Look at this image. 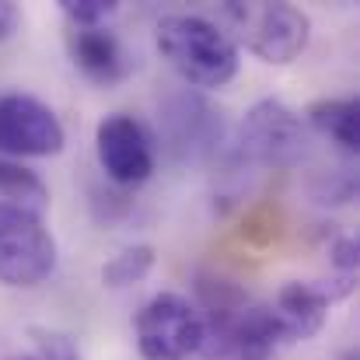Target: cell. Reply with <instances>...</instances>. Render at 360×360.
Returning a JSON list of instances; mask_svg holds the SVG:
<instances>
[{
	"label": "cell",
	"instance_id": "6da1fadb",
	"mask_svg": "<svg viewBox=\"0 0 360 360\" xmlns=\"http://www.w3.org/2000/svg\"><path fill=\"white\" fill-rule=\"evenodd\" d=\"M158 53L168 60V67L193 88V91H214L238 77L241 56L235 39L203 14H168L158 21L154 32Z\"/></svg>",
	"mask_w": 360,
	"mask_h": 360
},
{
	"label": "cell",
	"instance_id": "7a4b0ae2",
	"mask_svg": "<svg viewBox=\"0 0 360 360\" xmlns=\"http://www.w3.org/2000/svg\"><path fill=\"white\" fill-rule=\"evenodd\" d=\"M245 168H294L308 154V126L280 98H259L231 140Z\"/></svg>",
	"mask_w": 360,
	"mask_h": 360
},
{
	"label": "cell",
	"instance_id": "3957f363",
	"mask_svg": "<svg viewBox=\"0 0 360 360\" xmlns=\"http://www.w3.org/2000/svg\"><path fill=\"white\" fill-rule=\"evenodd\" d=\"M158 126L161 143L175 161H217L231 143L224 112L193 88H182L161 102Z\"/></svg>",
	"mask_w": 360,
	"mask_h": 360
},
{
	"label": "cell",
	"instance_id": "277c9868",
	"mask_svg": "<svg viewBox=\"0 0 360 360\" xmlns=\"http://www.w3.org/2000/svg\"><path fill=\"white\" fill-rule=\"evenodd\" d=\"M60 248L42 214L0 203V283L39 287L56 273Z\"/></svg>",
	"mask_w": 360,
	"mask_h": 360
},
{
	"label": "cell",
	"instance_id": "5b68a950",
	"mask_svg": "<svg viewBox=\"0 0 360 360\" xmlns=\"http://www.w3.org/2000/svg\"><path fill=\"white\" fill-rule=\"evenodd\" d=\"M221 14L241 32V42L262 63H290L311 42V18L294 4H224Z\"/></svg>",
	"mask_w": 360,
	"mask_h": 360
},
{
	"label": "cell",
	"instance_id": "8992f818",
	"mask_svg": "<svg viewBox=\"0 0 360 360\" xmlns=\"http://www.w3.org/2000/svg\"><path fill=\"white\" fill-rule=\"evenodd\" d=\"M133 336H136V350L143 360L200 357L203 315L189 297H182L175 290H161L136 311Z\"/></svg>",
	"mask_w": 360,
	"mask_h": 360
},
{
	"label": "cell",
	"instance_id": "52a82bcc",
	"mask_svg": "<svg viewBox=\"0 0 360 360\" xmlns=\"http://www.w3.org/2000/svg\"><path fill=\"white\" fill-rule=\"evenodd\" d=\"M63 143L67 129L42 98L25 91L0 95V158H53Z\"/></svg>",
	"mask_w": 360,
	"mask_h": 360
},
{
	"label": "cell",
	"instance_id": "ba28073f",
	"mask_svg": "<svg viewBox=\"0 0 360 360\" xmlns=\"http://www.w3.org/2000/svg\"><path fill=\"white\" fill-rule=\"evenodd\" d=\"M95 158L105 179H112L122 189H133L154 175L158 147L140 120L126 112H112L95 126Z\"/></svg>",
	"mask_w": 360,
	"mask_h": 360
},
{
	"label": "cell",
	"instance_id": "9c48e42d",
	"mask_svg": "<svg viewBox=\"0 0 360 360\" xmlns=\"http://www.w3.org/2000/svg\"><path fill=\"white\" fill-rule=\"evenodd\" d=\"M354 290V276H333L329 280H290L280 287L276 301L269 304L287 333V343H304L322 333L329 319V304L347 297Z\"/></svg>",
	"mask_w": 360,
	"mask_h": 360
},
{
	"label": "cell",
	"instance_id": "30bf717a",
	"mask_svg": "<svg viewBox=\"0 0 360 360\" xmlns=\"http://www.w3.org/2000/svg\"><path fill=\"white\" fill-rule=\"evenodd\" d=\"M67 53L70 63L98 88H116L129 74V56L122 49L120 35L109 28H70Z\"/></svg>",
	"mask_w": 360,
	"mask_h": 360
},
{
	"label": "cell",
	"instance_id": "8fae6325",
	"mask_svg": "<svg viewBox=\"0 0 360 360\" xmlns=\"http://www.w3.org/2000/svg\"><path fill=\"white\" fill-rule=\"evenodd\" d=\"M357 98H319L304 109V126L333 140L347 158L357 154Z\"/></svg>",
	"mask_w": 360,
	"mask_h": 360
},
{
	"label": "cell",
	"instance_id": "7c38bea8",
	"mask_svg": "<svg viewBox=\"0 0 360 360\" xmlns=\"http://www.w3.org/2000/svg\"><path fill=\"white\" fill-rule=\"evenodd\" d=\"M0 203H14V207L42 214L49 207V189L39 179V172L25 168L21 161L0 158Z\"/></svg>",
	"mask_w": 360,
	"mask_h": 360
},
{
	"label": "cell",
	"instance_id": "4fadbf2b",
	"mask_svg": "<svg viewBox=\"0 0 360 360\" xmlns=\"http://www.w3.org/2000/svg\"><path fill=\"white\" fill-rule=\"evenodd\" d=\"M154 245L147 241H136V245H126L120 248L105 266H102V283L109 290H122V287H136L150 269H154Z\"/></svg>",
	"mask_w": 360,
	"mask_h": 360
},
{
	"label": "cell",
	"instance_id": "5bb4252c",
	"mask_svg": "<svg viewBox=\"0 0 360 360\" xmlns=\"http://www.w3.org/2000/svg\"><path fill=\"white\" fill-rule=\"evenodd\" d=\"M354 193H357V175H354L350 165L333 168V172H319L311 179V196L322 207H343V203L354 200Z\"/></svg>",
	"mask_w": 360,
	"mask_h": 360
},
{
	"label": "cell",
	"instance_id": "9a60e30c",
	"mask_svg": "<svg viewBox=\"0 0 360 360\" xmlns=\"http://www.w3.org/2000/svg\"><path fill=\"white\" fill-rule=\"evenodd\" d=\"M32 360H81V347L70 333L63 329H46V326H32Z\"/></svg>",
	"mask_w": 360,
	"mask_h": 360
},
{
	"label": "cell",
	"instance_id": "2e32d148",
	"mask_svg": "<svg viewBox=\"0 0 360 360\" xmlns=\"http://www.w3.org/2000/svg\"><path fill=\"white\" fill-rule=\"evenodd\" d=\"M60 14L70 28H105L120 14V0H60Z\"/></svg>",
	"mask_w": 360,
	"mask_h": 360
},
{
	"label": "cell",
	"instance_id": "e0dca14e",
	"mask_svg": "<svg viewBox=\"0 0 360 360\" xmlns=\"http://www.w3.org/2000/svg\"><path fill=\"white\" fill-rule=\"evenodd\" d=\"M329 262L336 269V276H357V262H360V252H357V238L350 235H340L329 248Z\"/></svg>",
	"mask_w": 360,
	"mask_h": 360
},
{
	"label": "cell",
	"instance_id": "ac0fdd59",
	"mask_svg": "<svg viewBox=\"0 0 360 360\" xmlns=\"http://www.w3.org/2000/svg\"><path fill=\"white\" fill-rule=\"evenodd\" d=\"M14 28H18V7L11 0H0V42L11 39Z\"/></svg>",
	"mask_w": 360,
	"mask_h": 360
},
{
	"label": "cell",
	"instance_id": "d6986e66",
	"mask_svg": "<svg viewBox=\"0 0 360 360\" xmlns=\"http://www.w3.org/2000/svg\"><path fill=\"white\" fill-rule=\"evenodd\" d=\"M7 360H32V357H28V354H21V357H7Z\"/></svg>",
	"mask_w": 360,
	"mask_h": 360
}]
</instances>
